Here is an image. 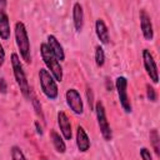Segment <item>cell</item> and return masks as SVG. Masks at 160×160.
Wrapping results in <instances>:
<instances>
[{"mask_svg": "<svg viewBox=\"0 0 160 160\" xmlns=\"http://www.w3.org/2000/svg\"><path fill=\"white\" fill-rule=\"evenodd\" d=\"M14 36H15V42L20 52V58L26 62L30 64L31 61V50H30V39L29 34L26 30V26L22 21L15 22L14 28Z\"/></svg>", "mask_w": 160, "mask_h": 160, "instance_id": "obj_1", "label": "cell"}, {"mask_svg": "<svg viewBox=\"0 0 160 160\" xmlns=\"http://www.w3.org/2000/svg\"><path fill=\"white\" fill-rule=\"evenodd\" d=\"M10 62H11V69H12V74H14V79L20 89V92L22 94V96L25 99H30L31 95V90H30V85L25 74V70L22 68V64L20 61V56L16 52H12L10 56Z\"/></svg>", "mask_w": 160, "mask_h": 160, "instance_id": "obj_2", "label": "cell"}, {"mask_svg": "<svg viewBox=\"0 0 160 160\" xmlns=\"http://www.w3.org/2000/svg\"><path fill=\"white\" fill-rule=\"evenodd\" d=\"M40 55H41V59L44 61L45 69L52 75V78L55 79L56 82H61L62 78H64L62 66L59 62V60L54 56V54L50 51V49L48 48L46 42H42L40 45Z\"/></svg>", "mask_w": 160, "mask_h": 160, "instance_id": "obj_3", "label": "cell"}, {"mask_svg": "<svg viewBox=\"0 0 160 160\" xmlns=\"http://www.w3.org/2000/svg\"><path fill=\"white\" fill-rule=\"evenodd\" d=\"M39 82L42 94L49 99V100H56L59 96V88L58 82L52 78V75L45 69L41 68L39 70Z\"/></svg>", "mask_w": 160, "mask_h": 160, "instance_id": "obj_4", "label": "cell"}, {"mask_svg": "<svg viewBox=\"0 0 160 160\" xmlns=\"http://www.w3.org/2000/svg\"><path fill=\"white\" fill-rule=\"evenodd\" d=\"M94 111H95V115H96V121H98V126H99L101 136L104 138L105 141H111L112 140V130H111L110 124L108 121L105 106H104L101 100H98L95 102Z\"/></svg>", "mask_w": 160, "mask_h": 160, "instance_id": "obj_5", "label": "cell"}, {"mask_svg": "<svg viewBox=\"0 0 160 160\" xmlns=\"http://www.w3.org/2000/svg\"><path fill=\"white\" fill-rule=\"evenodd\" d=\"M115 89L118 92V98H119V102L121 109L126 112L130 114L132 111V105L128 94V79L125 76H118L115 79Z\"/></svg>", "mask_w": 160, "mask_h": 160, "instance_id": "obj_6", "label": "cell"}, {"mask_svg": "<svg viewBox=\"0 0 160 160\" xmlns=\"http://www.w3.org/2000/svg\"><path fill=\"white\" fill-rule=\"evenodd\" d=\"M65 100H66L68 106L70 108V110L75 115H82V112H84V102H82L80 92L76 89H74V88L68 89L66 92H65Z\"/></svg>", "mask_w": 160, "mask_h": 160, "instance_id": "obj_7", "label": "cell"}, {"mask_svg": "<svg viewBox=\"0 0 160 160\" xmlns=\"http://www.w3.org/2000/svg\"><path fill=\"white\" fill-rule=\"evenodd\" d=\"M142 64H144V69H145L148 76L150 78L151 82L158 84L159 82V71H158L155 59H154V56L149 49L142 50Z\"/></svg>", "mask_w": 160, "mask_h": 160, "instance_id": "obj_8", "label": "cell"}, {"mask_svg": "<svg viewBox=\"0 0 160 160\" xmlns=\"http://www.w3.org/2000/svg\"><path fill=\"white\" fill-rule=\"evenodd\" d=\"M139 20H140V29L144 39L146 41H151L154 39V28H152L151 18L145 9L139 10Z\"/></svg>", "mask_w": 160, "mask_h": 160, "instance_id": "obj_9", "label": "cell"}, {"mask_svg": "<svg viewBox=\"0 0 160 160\" xmlns=\"http://www.w3.org/2000/svg\"><path fill=\"white\" fill-rule=\"evenodd\" d=\"M56 119H58V125H59V129H60V134L64 138V140H71V138H72V129H71L70 119L66 115V112L62 111V110L58 111Z\"/></svg>", "mask_w": 160, "mask_h": 160, "instance_id": "obj_10", "label": "cell"}, {"mask_svg": "<svg viewBox=\"0 0 160 160\" xmlns=\"http://www.w3.org/2000/svg\"><path fill=\"white\" fill-rule=\"evenodd\" d=\"M46 45H48V48L50 49V51L54 54V56L59 60V62L65 60V51H64V48H62V45L60 44V41L58 40V38H56L55 35H52V34L48 35V38H46Z\"/></svg>", "mask_w": 160, "mask_h": 160, "instance_id": "obj_11", "label": "cell"}, {"mask_svg": "<svg viewBox=\"0 0 160 160\" xmlns=\"http://www.w3.org/2000/svg\"><path fill=\"white\" fill-rule=\"evenodd\" d=\"M75 141H76V146L78 150L80 152H86L90 149V138L88 135V132L85 131V129L81 125H78L76 128V136H75Z\"/></svg>", "mask_w": 160, "mask_h": 160, "instance_id": "obj_12", "label": "cell"}, {"mask_svg": "<svg viewBox=\"0 0 160 160\" xmlns=\"http://www.w3.org/2000/svg\"><path fill=\"white\" fill-rule=\"evenodd\" d=\"M72 24L76 32H80L84 28V9L80 2H74L72 5Z\"/></svg>", "mask_w": 160, "mask_h": 160, "instance_id": "obj_13", "label": "cell"}, {"mask_svg": "<svg viewBox=\"0 0 160 160\" xmlns=\"http://www.w3.org/2000/svg\"><path fill=\"white\" fill-rule=\"evenodd\" d=\"M95 34H96L98 39L100 40V42L102 45L109 44L110 34H109V29H108V26H106V24L102 19H96V21H95Z\"/></svg>", "mask_w": 160, "mask_h": 160, "instance_id": "obj_14", "label": "cell"}, {"mask_svg": "<svg viewBox=\"0 0 160 160\" xmlns=\"http://www.w3.org/2000/svg\"><path fill=\"white\" fill-rule=\"evenodd\" d=\"M10 20L4 9H0V39L9 40L10 39Z\"/></svg>", "mask_w": 160, "mask_h": 160, "instance_id": "obj_15", "label": "cell"}, {"mask_svg": "<svg viewBox=\"0 0 160 160\" xmlns=\"http://www.w3.org/2000/svg\"><path fill=\"white\" fill-rule=\"evenodd\" d=\"M49 136H50L51 144H52L54 149L56 150V152H59V154H64V152L66 151V144H65L64 138H62L56 130H50Z\"/></svg>", "mask_w": 160, "mask_h": 160, "instance_id": "obj_16", "label": "cell"}, {"mask_svg": "<svg viewBox=\"0 0 160 160\" xmlns=\"http://www.w3.org/2000/svg\"><path fill=\"white\" fill-rule=\"evenodd\" d=\"M149 138H150V142L152 146V150L155 152L156 156H160V136H159V131L156 129H151L149 132Z\"/></svg>", "mask_w": 160, "mask_h": 160, "instance_id": "obj_17", "label": "cell"}, {"mask_svg": "<svg viewBox=\"0 0 160 160\" xmlns=\"http://www.w3.org/2000/svg\"><path fill=\"white\" fill-rule=\"evenodd\" d=\"M94 59H95V64L98 68H102L105 64V51L104 48L101 45H96L95 46V54H94Z\"/></svg>", "mask_w": 160, "mask_h": 160, "instance_id": "obj_18", "label": "cell"}, {"mask_svg": "<svg viewBox=\"0 0 160 160\" xmlns=\"http://www.w3.org/2000/svg\"><path fill=\"white\" fill-rule=\"evenodd\" d=\"M10 155H11V160H28L25 154L18 145H12L10 148Z\"/></svg>", "mask_w": 160, "mask_h": 160, "instance_id": "obj_19", "label": "cell"}, {"mask_svg": "<svg viewBox=\"0 0 160 160\" xmlns=\"http://www.w3.org/2000/svg\"><path fill=\"white\" fill-rule=\"evenodd\" d=\"M30 99H31V104H32V106H34L35 112L38 114V116L41 118V120H44V114H42V110H41V104H40V101L36 99V96L32 95V92H31V95H30Z\"/></svg>", "mask_w": 160, "mask_h": 160, "instance_id": "obj_20", "label": "cell"}, {"mask_svg": "<svg viewBox=\"0 0 160 160\" xmlns=\"http://www.w3.org/2000/svg\"><path fill=\"white\" fill-rule=\"evenodd\" d=\"M146 98L149 101L151 102H155L158 100V94H156V90L152 85L150 84H146Z\"/></svg>", "mask_w": 160, "mask_h": 160, "instance_id": "obj_21", "label": "cell"}, {"mask_svg": "<svg viewBox=\"0 0 160 160\" xmlns=\"http://www.w3.org/2000/svg\"><path fill=\"white\" fill-rule=\"evenodd\" d=\"M86 99H88V104H89L90 110H94V105H95V102H94V92H92V90L90 88L86 89Z\"/></svg>", "mask_w": 160, "mask_h": 160, "instance_id": "obj_22", "label": "cell"}, {"mask_svg": "<svg viewBox=\"0 0 160 160\" xmlns=\"http://www.w3.org/2000/svg\"><path fill=\"white\" fill-rule=\"evenodd\" d=\"M140 158H141V160H152L150 150L148 148H145V146L140 148Z\"/></svg>", "mask_w": 160, "mask_h": 160, "instance_id": "obj_23", "label": "cell"}, {"mask_svg": "<svg viewBox=\"0 0 160 160\" xmlns=\"http://www.w3.org/2000/svg\"><path fill=\"white\" fill-rule=\"evenodd\" d=\"M8 92V82H6V80H5V78L4 76H1L0 78V94H6Z\"/></svg>", "mask_w": 160, "mask_h": 160, "instance_id": "obj_24", "label": "cell"}, {"mask_svg": "<svg viewBox=\"0 0 160 160\" xmlns=\"http://www.w3.org/2000/svg\"><path fill=\"white\" fill-rule=\"evenodd\" d=\"M5 62V50H4V46L0 44V68L4 65Z\"/></svg>", "mask_w": 160, "mask_h": 160, "instance_id": "obj_25", "label": "cell"}, {"mask_svg": "<svg viewBox=\"0 0 160 160\" xmlns=\"http://www.w3.org/2000/svg\"><path fill=\"white\" fill-rule=\"evenodd\" d=\"M34 125H35V130H36V134L41 136V135L44 134V131H42V126L40 125V122H39V121H35V122H34Z\"/></svg>", "mask_w": 160, "mask_h": 160, "instance_id": "obj_26", "label": "cell"}, {"mask_svg": "<svg viewBox=\"0 0 160 160\" xmlns=\"http://www.w3.org/2000/svg\"><path fill=\"white\" fill-rule=\"evenodd\" d=\"M40 160H49V159H45V158H41Z\"/></svg>", "mask_w": 160, "mask_h": 160, "instance_id": "obj_27", "label": "cell"}]
</instances>
